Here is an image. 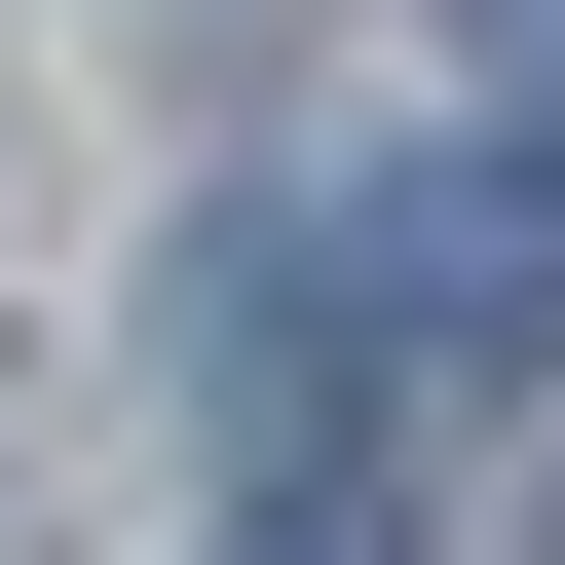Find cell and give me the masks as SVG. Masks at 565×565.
Returning a JSON list of instances; mask_svg holds the SVG:
<instances>
[{
  "instance_id": "6da1fadb",
  "label": "cell",
  "mask_w": 565,
  "mask_h": 565,
  "mask_svg": "<svg viewBox=\"0 0 565 565\" xmlns=\"http://www.w3.org/2000/svg\"><path fill=\"white\" fill-rule=\"evenodd\" d=\"M377 340L415 377H565V114H490L452 189H377Z\"/></svg>"
},
{
  "instance_id": "7a4b0ae2",
  "label": "cell",
  "mask_w": 565,
  "mask_h": 565,
  "mask_svg": "<svg viewBox=\"0 0 565 565\" xmlns=\"http://www.w3.org/2000/svg\"><path fill=\"white\" fill-rule=\"evenodd\" d=\"M39 490H76V377H39V340H0V565H39Z\"/></svg>"
},
{
  "instance_id": "3957f363",
  "label": "cell",
  "mask_w": 565,
  "mask_h": 565,
  "mask_svg": "<svg viewBox=\"0 0 565 565\" xmlns=\"http://www.w3.org/2000/svg\"><path fill=\"white\" fill-rule=\"evenodd\" d=\"M452 39H490V76H527V114H565V0H452Z\"/></svg>"
},
{
  "instance_id": "277c9868",
  "label": "cell",
  "mask_w": 565,
  "mask_h": 565,
  "mask_svg": "<svg viewBox=\"0 0 565 565\" xmlns=\"http://www.w3.org/2000/svg\"><path fill=\"white\" fill-rule=\"evenodd\" d=\"M527 565H565V527H527Z\"/></svg>"
}]
</instances>
